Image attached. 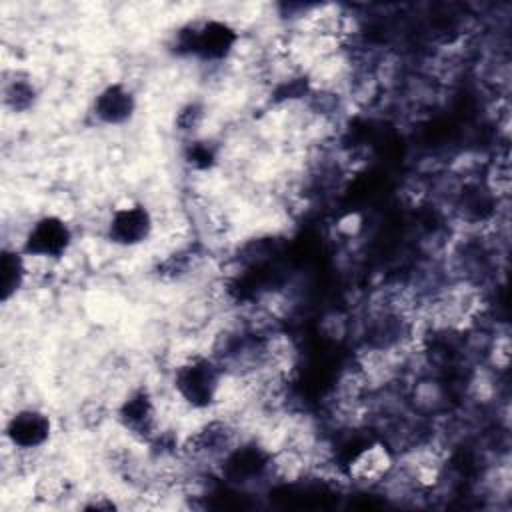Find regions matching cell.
<instances>
[{
  "mask_svg": "<svg viewBox=\"0 0 512 512\" xmlns=\"http://www.w3.org/2000/svg\"><path fill=\"white\" fill-rule=\"evenodd\" d=\"M92 112L106 126H122L136 112V96L124 82H112L96 94Z\"/></svg>",
  "mask_w": 512,
  "mask_h": 512,
  "instance_id": "cell-9",
  "label": "cell"
},
{
  "mask_svg": "<svg viewBox=\"0 0 512 512\" xmlns=\"http://www.w3.org/2000/svg\"><path fill=\"white\" fill-rule=\"evenodd\" d=\"M272 466L270 456L256 444H234L222 458V474L228 482L246 486L262 478Z\"/></svg>",
  "mask_w": 512,
  "mask_h": 512,
  "instance_id": "cell-7",
  "label": "cell"
},
{
  "mask_svg": "<svg viewBox=\"0 0 512 512\" xmlns=\"http://www.w3.org/2000/svg\"><path fill=\"white\" fill-rule=\"evenodd\" d=\"M176 394L192 408H210L220 392L222 366L204 354H192L182 360L172 374Z\"/></svg>",
  "mask_w": 512,
  "mask_h": 512,
  "instance_id": "cell-2",
  "label": "cell"
},
{
  "mask_svg": "<svg viewBox=\"0 0 512 512\" xmlns=\"http://www.w3.org/2000/svg\"><path fill=\"white\" fill-rule=\"evenodd\" d=\"M26 254L16 248H4L0 258V302H10L26 280Z\"/></svg>",
  "mask_w": 512,
  "mask_h": 512,
  "instance_id": "cell-11",
  "label": "cell"
},
{
  "mask_svg": "<svg viewBox=\"0 0 512 512\" xmlns=\"http://www.w3.org/2000/svg\"><path fill=\"white\" fill-rule=\"evenodd\" d=\"M4 436L18 450H38L52 436V420L38 408H22L8 418Z\"/></svg>",
  "mask_w": 512,
  "mask_h": 512,
  "instance_id": "cell-6",
  "label": "cell"
},
{
  "mask_svg": "<svg viewBox=\"0 0 512 512\" xmlns=\"http://www.w3.org/2000/svg\"><path fill=\"white\" fill-rule=\"evenodd\" d=\"M392 470V454L382 442H366L346 462V474L354 482L372 484Z\"/></svg>",
  "mask_w": 512,
  "mask_h": 512,
  "instance_id": "cell-8",
  "label": "cell"
},
{
  "mask_svg": "<svg viewBox=\"0 0 512 512\" xmlns=\"http://www.w3.org/2000/svg\"><path fill=\"white\" fill-rule=\"evenodd\" d=\"M72 238V228L64 218L46 214L28 228L20 250L26 256L58 260L70 250Z\"/></svg>",
  "mask_w": 512,
  "mask_h": 512,
  "instance_id": "cell-3",
  "label": "cell"
},
{
  "mask_svg": "<svg viewBox=\"0 0 512 512\" xmlns=\"http://www.w3.org/2000/svg\"><path fill=\"white\" fill-rule=\"evenodd\" d=\"M2 98H4V106L10 108L12 112H28L34 106L38 92L30 78L22 74H14L12 80H4Z\"/></svg>",
  "mask_w": 512,
  "mask_h": 512,
  "instance_id": "cell-12",
  "label": "cell"
},
{
  "mask_svg": "<svg viewBox=\"0 0 512 512\" xmlns=\"http://www.w3.org/2000/svg\"><path fill=\"white\" fill-rule=\"evenodd\" d=\"M204 118V108L198 104V102H190L186 104L178 116H176V124H178V130L182 132H192L196 130V126H200Z\"/></svg>",
  "mask_w": 512,
  "mask_h": 512,
  "instance_id": "cell-13",
  "label": "cell"
},
{
  "mask_svg": "<svg viewBox=\"0 0 512 512\" xmlns=\"http://www.w3.org/2000/svg\"><path fill=\"white\" fill-rule=\"evenodd\" d=\"M234 446V432L222 420H212L194 430L186 442L184 450L194 458H224Z\"/></svg>",
  "mask_w": 512,
  "mask_h": 512,
  "instance_id": "cell-10",
  "label": "cell"
},
{
  "mask_svg": "<svg viewBox=\"0 0 512 512\" xmlns=\"http://www.w3.org/2000/svg\"><path fill=\"white\" fill-rule=\"evenodd\" d=\"M238 32L224 20L208 18L182 26L174 36V52L178 56L202 62H218L232 54L238 44Z\"/></svg>",
  "mask_w": 512,
  "mask_h": 512,
  "instance_id": "cell-1",
  "label": "cell"
},
{
  "mask_svg": "<svg viewBox=\"0 0 512 512\" xmlns=\"http://www.w3.org/2000/svg\"><path fill=\"white\" fill-rule=\"evenodd\" d=\"M116 418L120 426L140 438V440H152L158 430V408L154 402V396L148 388H136L132 390L118 406Z\"/></svg>",
  "mask_w": 512,
  "mask_h": 512,
  "instance_id": "cell-4",
  "label": "cell"
},
{
  "mask_svg": "<svg viewBox=\"0 0 512 512\" xmlns=\"http://www.w3.org/2000/svg\"><path fill=\"white\" fill-rule=\"evenodd\" d=\"M186 160L196 168H210L214 164V152L204 142H192L186 152Z\"/></svg>",
  "mask_w": 512,
  "mask_h": 512,
  "instance_id": "cell-14",
  "label": "cell"
},
{
  "mask_svg": "<svg viewBox=\"0 0 512 512\" xmlns=\"http://www.w3.org/2000/svg\"><path fill=\"white\" fill-rule=\"evenodd\" d=\"M154 220L144 204H126L112 212L106 236L112 244L132 248L146 242L152 234Z\"/></svg>",
  "mask_w": 512,
  "mask_h": 512,
  "instance_id": "cell-5",
  "label": "cell"
}]
</instances>
